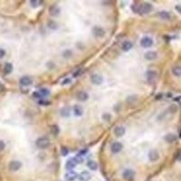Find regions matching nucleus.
Here are the masks:
<instances>
[{
  "label": "nucleus",
  "mask_w": 181,
  "mask_h": 181,
  "mask_svg": "<svg viewBox=\"0 0 181 181\" xmlns=\"http://www.w3.org/2000/svg\"><path fill=\"white\" fill-rule=\"evenodd\" d=\"M157 76H158V73L155 72V71H149L147 72V77H148V80L149 82L150 83H153L155 80L157 79Z\"/></svg>",
  "instance_id": "obj_16"
},
{
  "label": "nucleus",
  "mask_w": 181,
  "mask_h": 181,
  "mask_svg": "<svg viewBox=\"0 0 181 181\" xmlns=\"http://www.w3.org/2000/svg\"><path fill=\"white\" fill-rule=\"evenodd\" d=\"M76 97H77V100H80V102H85V100H88L89 95H88V93L87 92H85L83 91H81V92H79L77 93Z\"/></svg>",
  "instance_id": "obj_13"
},
{
  "label": "nucleus",
  "mask_w": 181,
  "mask_h": 181,
  "mask_svg": "<svg viewBox=\"0 0 181 181\" xmlns=\"http://www.w3.org/2000/svg\"><path fill=\"white\" fill-rule=\"evenodd\" d=\"M60 115L62 117H64V118H67L70 116V108L68 107H64L63 109H61L60 111Z\"/></svg>",
  "instance_id": "obj_21"
},
{
  "label": "nucleus",
  "mask_w": 181,
  "mask_h": 181,
  "mask_svg": "<svg viewBox=\"0 0 181 181\" xmlns=\"http://www.w3.org/2000/svg\"><path fill=\"white\" fill-rule=\"evenodd\" d=\"M87 166L91 169V170H96L98 169V164L96 163V161H93V160H90L87 163Z\"/></svg>",
  "instance_id": "obj_24"
},
{
  "label": "nucleus",
  "mask_w": 181,
  "mask_h": 181,
  "mask_svg": "<svg viewBox=\"0 0 181 181\" xmlns=\"http://www.w3.org/2000/svg\"><path fill=\"white\" fill-rule=\"evenodd\" d=\"M30 3L33 8H37V6H39L40 4H41V1H38V0H31Z\"/></svg>",
  "instance_id": "obj_32"
},
{
  "label": "nucleus",
  "mask_w": 181,
  "mask_h": 181,
  "mask_svg": "<svg viewBox=\"0 0 181 181\" xmlns=\"http://www.w3.org/2000/svg\"><path fill=\"white\" fill-rule=\"evenodd\" d=\"M165 140L167 142H169V143H172L174 141H176V139H177V137L175 134H173V133H167V135L164 137Z\"/></svg>",
  "instance_id": "obj_19"
},
{
  "label": "nucleus",
  "mask_w": 181,
  "mask_h": 181,
  "mask_svg": "<svg viewBox=\"0 0 181 181\" xmlns=\"http://www.w3.org/2000/svg\"><path fill=\"white\" fill-rule=\"evenodd\" d=\"M36 144L39 149H45L50 145V140L46 137H41L36 139Z\"/></svg>",
  "instance_id": "obj_1"
},
{
  "label": "nucleus",
  "mask_w": 181,
  "mask_h": 181,
  "mask_svg": "<svg viewBox=\"0 0 181 181\" xmlns=\"http://www.w3.org/2000/svg\"><path fill=\"white\" fill-rule=\"evenodd\" d=\"M91 178V174L88 171H83L79 175V179L81 181H89Z\"/></svg>",
  "instance_id": "obj_17"
},
{
  "label": "nucleus",
  "mask_w": 181,
  "mask_h": 181,
  "mask_svg": "<svg viewBox=\"0 0 181 181\" xmlns=\"http://www.w3.org/2000/svg\"><path fill=\"white\" fill-rule=\"evenodd\" d=\"M131 47H132V43L130 42V41H125L122 45V49L124 52H128L129 50L131 49Z\"/></svg>",
  "instance_id": "obj_23"
},
{
  "label": "nucleus",
  "mask_w": 181,
  "mask_h": 181,
  "mask_svg": "<svg viewBox=\"0 0 181 181\" xmlns=\"http://www.w3.org/2000/svg\"><path fill=\"white\" fill-rule=\"evenodd\" d=\"M152 44H153V40H152V38H150L149 36H145L140 40V45L144 48L150 47Z\"/></svg>",
  "instance_id": "obj_5"
},
{
  "label": "nucleus",
  "mask_w": 181,
  "mask_h": 181,
  "mask_svg": "<svg viewBox=\"0 0 181 181\" xmlns=\"http://www.w3.org/2000/svg\"><path fill=\"white\" fill-rule=\"evenodd\" d=\"M19 83L22 86H29V85L32 84L33 80L29 76H24V77H22L21 79H20Z\"/></svg>",
  "instance_id": "obj_12"
},
{
  "label": "nucleus",
  "mask_w": 181,
  "mask_h": 181,
  "mask_svg": "<svg viewBox=\"0 0 181 181\" xmlns=\"http://www.w3.org/2000/svg\"><path fill=\"white\" fill-rule=\"evenodd\" d=\"M13 71V65L9 63H6L5 65H4V69H3V72H4V74L8 75V74H10Z\"/></svg>",
  "instance_id": "obj_20"
},
{
  "label": "nucleus",
  "mask_w": 181,
  "mask_h": 181,
  "mask_svg": "<svg viewBox=\"0 0 181 181\" xmlns=\"http://www.w3.org/2000/svg\"><path fill=\"white\" fill-rule=\"evenodd\" d=\"M68 152H69L68 149L65 148V147H62L61 153H62V155H63V156H67V155H68Z\"/></svg>",
  "instance_id": "obj_33"
},
{
  "label": "nucleus",
  "mask_w": 181,
  "mask_h": 181,
  "mask_svg": "<svg viewBox=\"0 0 181 181\" xmlns=\"http://www.w3.org/2000/svg\"><path fill=\"white\" fill-rule=\"evenodd\" d=\"M5 147V143H4V141H2V140H0V151L4 150Z\"/></svg>",
  "instance_id": "obj_35"
},
{
  "label": "nucleus",
  "mask_w": 181,
  "mask_h": 181,
  "mask_svg": "<svg viewBox=\"0 0 181 181\" xmlns=\"http://www.w3.org/2000/svg\"><path fill=\"white\" fill-rule=\"evenodd\" d=\"M123 148V145L120 143V142H114L111 144V150L112 153H119L120 150H122Z\"/></svg>",
  "instance_id": "obj_9"
},
{
  "label": "nucleus",
  "mask_w": 181,
  "mask_h": 181,
  "mask_svg": "<svg viewBox=\"0 0 181 181\" xmlns=\"http://www.w3.org/2000/svg\"><path fill=\"white\" fill-rule=\"evenodd\" d=\"M22 164L20 161H17V160H13L11 161L8 165V169L11 170V171H17L20 167H21Z\"/></svg>",
  "instance_id": "obj_7"
},
{
  "label": "nucleus",
  "mask_w": 181,
  "mask_h": 181,
  "mask_svg": "<svg viewBox=\"0 0 181 181\" xmlns=\"http://www.w3.org/2000/svg\"><path fill=\"white\" fill-rule=\"evenodd\" d=\"M40 95H41V97H44V96H47L48 94H50V92L49 90L47 89H44V88H42V89H40L38 92H37Z\"/></svg>",
  "instance_id": "obj_29"
},
{
  "label": "nucleus",
  "mask_w": 181,
  "mask_h": 181,
  "mask_svg": "<svg viewBox=\"0 0 181 181\" xmlns=\"http://www.w3.org/2000/svg\"><path fill=\"white\" fill-rule=\"evenodd\" d=\"M102 120H105V122H110L111 120V115L110 114V113L106 112V113H104V114H102Z\"/></svg>",
  "instance_id": "obj_31"
},
{
  "label": "nucleus",
  "mask_w": 181,
  "mask_h": 181,
  "mask_svg": "<svg viewBox=\"0 0 181 181\" xmlns=\"http://www.w3.org/2000/svg\"><path fill=\"white\" fill-rule=\"evenodd\" d=\"M114 134L116 135V137H122L125 134V129L122 126L116 127L114 130Z\"/></svg>",
  "instance_id": "obj_18"
},
{
  "label": "nucleus",
  "mask_w": 181,
  "mask_h": 181,
  "mask_svg": "<svg viewBox=\"0 0 181 181\" xmlns=\"http://www.w3.org/2000/svg\"><path fill=\"white\" fill-rule=\"evenodd\" d=\"M91 81L93 84L100 85V84L102 83L103 78H102V75L98 74V73H93V74H92V76H91Z\"/></svg>",
  "instance_id": "obj_4"
},
{
  "label": "nucleus",
  "mask_w": 181,
  "mask_h": 181,
  "mask_svg": "<svg viewBox=\"0 0 181 181\" xmlns=\"http://www.w3.org/2000/svg\"><path fill=\"white\" fill-rule=\"evenodd\" d=\"M71 55H72V52H71L70 50H67V51H65V52L64 53L63 56H64V57H65V58H68V57H70V56H71Z\"/></svg>",
  "instance_id": "obj_34"
},
{
  "label": "nucleus",
  "mask_w": 181,
  "mask_h": 181,
  "mask_svg": "<svg viewBox=\"0 0 181 181\" xmlns=\"http://www.w3.org/2000/svg\"><path fill=\"white\" fill-rule=\"evenodd\" d=\"M176 9L178 10V13H180V14H181V6L180 5H176Z\"/></svg>",
  "instance_id": "obj_38"
},
{
  "label": "nucleus",
  "mask_w": 181,
  "mask_h": 181,
  "mask_svg": "<svg viewBox=\"0 0 181 181\" xmlns=\"http://www.w3.org/2000/svg\"><path fill=\"white\" fill-rule=\"evenodd\" d=\"M49 14L52 16H57L60 14V8L55 5H52L50 8V9H49Z\"/></svg>",
  "instance_id": "obj_15"
},
{
  "label": "nucleus",
  "mask_w": 181,
  "mask_h": 181,
  "mask_svg": "<svg viewBox=\"0 0 181 181\" xmlns=\"http://www.w3.org/2000/svg\"><path fill=\"white\" fill-rule=\"evenodd\" d=\"M92 33H93V35H94V36L97 38H100L104 36L105 35L104 29L100 27V26H94V27L92 28Z\"/></svg>",
  "instance_id": "obj_6"
},
{
  "label": "nucleus",
  "mask_w": 181,
  "mask_h": 181,
  "mask_svg": "<svg viewBox=\"0 0 181 181\" xmlns=\"http://www.w3.org/2000/svg\"><path fill=\"white\" fill-rule=\"evenodd\" d=\"M172 73L177 77L181 76V66H176L172 69Z\"/></svg>",
  "instance_id": "obj_25"
},
{
  "label": "nucleus",
  "mask_w": 181,
  "mask_h": 181,
  "mask_svg": "<svg viewBox=\"0 0 181 181\" xmlns=\"http://www.w3.org/2000/svg\"><path fill=\"white\" fill-rule=\"evenodd\" d=\"M73 112H74V115L79 117V116H82L83 113V110L81 106L79 105H76L74 106V108H73Z\"/></svg>",
  "instance_id": "obj_22"
},
{
  "label": "nucleus",
  "mask_w": 181,
  "mask_h": 181,
  "mask_svg": "<svg viewBox=\"0 0 181 181\" xmlns=\"http://www.w3.org/2000/svg\"><path fill=\"white\" fill-rule=\"evenodd\" d=\"M153 9V6L150 3H143L139 6V11L141 14H148Z\"/></svg>",
  "instance_id": "obj_2"
},
{
  "label": "nucleus",
  "mask_w": 181,
  "mask_h": 181,
  "mask_svg": "<svg viewBox=\"0 0 181 181\" xmlns=\"http://www.w3.org/2000/svg\"><path fill=\"white\" fill-rule=\"evenodd\" d=\"M122 177L125 180L131 181V180H133L134 177H135V172L130 169H127L124 170V172L122 174Z\"/></svg>",
  "instance_id": "obj_3"
},
{
  "label": "nucleus",
  "mask_w": 181,
  "mask_h": 181,
  "mask_svg": "<svg viewBox=\"0 0 181 181\" xmlns=\"http://www.w3.org/2000/svg\"><path fill=\"white\" fill-rule=\"evenodd\" d=\"M73 159H74V161L76 162V164H82L83 161V156L81 155V154L76 155L74 158H73Z\"/></svg>",
  "instance_id": "obj_30"
},
{
  "label": "nucleus",
  "mask_w": 181,
  "mask_h": 181,
  "mask_svg": "<svg viewBox=\"0 0 181 181\" xmlns=\"http://www.w3.org/2000/svg\"><path fill=\"white\" fill-rule=\"evenodd\" d=\"M5 50H3V49H0V59L3 58V57L5 56Z\"/></svg>",
  "instance_id": "obj_36"
},
{
  "label": "nucleus",
  "mask_w": 181,
  "mask_h": 181,
  "mask_svg": "<svg viewBox=\"0 0 181 181\" xmlns=\"http://www.w3.org/2000/svg\"><path fill=\"white\" fill-rule=\"evenodd\" d=\"M179 137L181 138V130H180V134H179Z\"/></svg>",
  "instance_id": "obj_39"
},
{
  "label": "nucleus",
  "mask_w": 181,
  "mask_h": 181,
  "mask_svg": "<svg viewBox=\"0 0 181 181\" xmlns=\"http://www.w3.org/2000/svg\"><path fill=\"white\" fill-rule=\"evenodd\" d=\"M77 177H78L77 173L74 172V171H72V170H69L64 175V178L67 181H74L77 178Z\"/></svg>",
  "instance_id": "obj_8"
},
{
  "label": "nucleus",
  "mask_w": 181,
  "mask_h": 181,
  "mask_svg": "<svg viewBox=\"0 0 181 181\" xmlns=\"http://www.w3.org/2000/svg\"><path fill=\"white\" fill-rule=\"evenodd\" d=\"M47 26H48V27H49L50 29H52V30H55V29L58 28L57 23H56L55 21H53V20H50V21H48Z\"/></svg>",
  "instance_id": "obj_26"
},
{
  "label": "nucleus",
  "mask_w": 181,
  "mask_h": 181,
  "mask_svg": "<svg viewBox=\"0 0 181 181\" xmlns=\"http://www.w3.org/2000/svg\"><path fill=\"white\" fill-rule=\"evenodd\" d=\"M158 16H159V17L161 18V19H165V20H167V19H169V18H170L169 14L167 12H166V11H161V12H159Z\"/></svg>",
  "instance_id": "obj_28"
},
{
  "label": "nucleus",
  "mask_w": 181,
  "mask_h": 181,
  "mask_svg": "<svg viewBox=\"0 0 181 181\" xmlns=\"http://www.w3.org/2000/svg\"><path fill=\"white\" fill-rule=\"evenodd\" d=\"M51 132L53 135H55V136H57L59 132H60V129H59V127L57 125H53L51 127Z\"/></svg>",
  "instance_id": "obj_27"
},
{
  "label": "nucleus",
  "mask_w": 181,
  "mask_h": 181,
  "mask_svg": "<svg viewBox=\"0 0 181 181\" xmlns=\"http://www.w3.org/2000/svg\"><path fill=\"white\" fill-rule=\"evenodd\" d=\"M144 57L146 60H148V61H153V60H155L158 57V53L154 51H150L145 53Z\"/></svg>",
  "instance_id": "obj_11"
},
{
  "label": "nucleus",
  "mask_w": 181,
  "mask_h": 181,
  "mask_svg": "<svg viewBox=\"0 0 181 181\" xmlns=\"http://www.w3.org/2000/svg\"><path fill=\"white\" fill-rule=\"evenodd\" d=\"M71 83V80L70 79H66V80H64V81L63 82V84H67V83Z\"/></svg>",
  "instance_id": "obj_37"
},
{
  "label": "nucleus",
  "mask_w": 181,
  "mask_h": 181,
  "mask_svg": "<svg viewBox=\"0 0 181 181\" xmlns=\"http://www.w3.org/2000/svg\"><path fill=\"white\" fill-rule=\"evenodd\" d=\"M76 166V162L74 161V159L73 158H70L66 161V164H65V169L67 170H72Z\"/></svg>",
  "instance_id": "obj_14"
},
{
  "label": "nucleus",
  "mask_w": 181,
  "mask_h": 181,
  "mask_svg": "<svg viewBox=\"0 0 181 181\" xmlns=\"http://www.w3.org/2000/svg\"><path fill=\"white\" fill-rule=\"evenodd\" d=\"M158 158H159V154H158V152L156 150H150V152H149V158H150V161H152V162L157 161V160L158 159Z\"/></svg>",
  "instance_id": "obj_10"
}]
</instances>
